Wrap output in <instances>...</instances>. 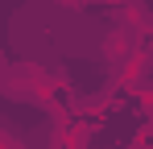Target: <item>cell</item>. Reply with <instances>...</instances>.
<instances>
[{"label":"cell","instance_id":"1","mask_svg":"<svg viewBox=\"0 0 153 149\" xmlns=\"http://www.w3.org/2000/svg\"><path fill=\"white\" fill-rule=\"evenodd\" d=\"M103 58H108V62H116V66L132 62V58H137V29H132V25L112 29V33L103 37Z\"/></svg>","mask_w":153,"mask_h":149},{"label":"cell","instance_id":"2","mask_svg":"<svg viewBox=\"0 0 153 149\" xmlns=\"http://www.w3.org/2000/svg\"><path fill=\"white\" fill-rule=\"evenodd\" d=\"M4 74H8V58H4V50H0V83H4Z\"/></svg>","mask_w":153,"mask_h":149},{"label":"cell","instance_id":"3","mask_svg":"<svg viewBox=\"0 0 153 149\" xmlns=\"http://www.w3.org/2000/svg\"><path fill=\"white\" fill-rule=\"evenodd\" d=\"M132 149H149V137H137V141H132Z\"/></svg>","mask_w":153,"mask_h":149}]
</instances>
